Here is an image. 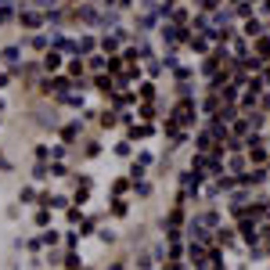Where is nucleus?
I'll return each instance as SVG.
<instances>
[{
  "label": "nucleus",
  "instance_id": "1",
  "mask_svg": "<svg viewBox=\"0 0 270 270\" xmlns=\"http://www.w3.org/2000/svg\"><path fill=\"white\" fill-rule=\"evenodd\" d=\"M61 69H65V54H61V51H43V72L58 76Z\"/></svg>",
  "mask_w": 270,
  "mask_h": 270
},
{
  "label": "nucleus",
  "instance_id": "2",
  "mask_svg": "<svg viewBox=\"0 0 270 270\" xmlns=\"http://www.w3.org/2000/svg\"><path fill=\"white\" fill-rule=\"evenodd\" d=\"M18 22H22L25 29H40V25H43V15H40V11H22V15H18Z\"/></svg>",
  "mask_w": 270,
  "mask_h": 270
},
{
  "label": "nucleus",
  "instance_id": "3",
  "mask_svg": "<svg viewBox=\"0 0 270 270\" xmlns=\"http://www.w3.org/2000/svg\"><path fill=\"white\" fill-rule=\"evenodd\" d=\"M22 202H25V206H36V188H25L22 191Z\"/></svg>",
  "mask_w": 270,
  "mask_h": 270
},
{
  "label": "nucleus",
  "instance_id": "4",
  "mask_svg": "<svg viewBox=\"0 0 270 270\" xmlns=\"http://www.w3.org/2000/svg\"><path fill=\"white\" fill-rule=\"evenodd\" d=\"M4 61L15 65V61H18V47H7V51H4Z\"/></svg>",
  "mask_w": 270,
  "mask_h": 270
},
{
  "label": "nucleus",
  "instance_id": "5",
  "mask_svg": "<svg viewBox=\"0 0 270 270\" xmlns=\"http://www.w3.org/2000/svg\"><path fill=\"white\" fill-rule=\"evenodd\" d=\"M7 79H11V76H7V72H0V90L7 87Z\"/></svg>",
  "mask_w": 270,
  "mask_h": 270
},
{
  "label": "nucleus",
  "instance_id": "6",
  "mask_svg": "<svg viewBox=\"0 0 270 270\" xmlns=\"http://www.w3.org/2000/svg\"><path fill=\"white\" fill-rule=\"evenodd\" d=\"M0 112H4V97H0Z\"/></svg>",
  "mask_w": 270,
  "mask_h": 270
}]
</instances>
